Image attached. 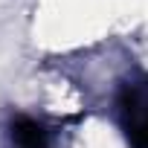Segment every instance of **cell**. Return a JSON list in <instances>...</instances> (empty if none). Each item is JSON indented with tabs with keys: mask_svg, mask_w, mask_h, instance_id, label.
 I'll return each mask as SVG.
<instances>
[{
	"mask_svg": "<svg viewBox=\"0 0 148 148\" xmlns=\"http://www.w3.org/2000/svg\"><path fill=\"white\" fill-rule=\"evenodd\" d=\"M119 116L134 148H148V79L128 82L119 93Z\"/></svg>",
	"mask_w": 148,
	"mask_h": 148,
	"instance_id": "6da1fadb",
	"label": "cell"
},
{
	"mask_svg": "<svg viewBox=\"0 0 148 148\" xmlns=\"http://www.w3.org/2000/svg\"><path fill=\"white\" fill-rule=\"evenodd\" d=\"M12 142L15 148H47V128L32 116L12 119Z\"/></svg>",
	"mask_w": 148,
	"mask_h": 148,
	"instance_id": "7a4b0ae2",
	"label": "cell"
}]
</instances>
